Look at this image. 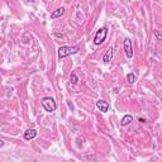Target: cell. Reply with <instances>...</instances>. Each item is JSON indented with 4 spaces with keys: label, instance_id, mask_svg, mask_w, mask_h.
<instances>
[{
    "label": "cell",
    "instance_id": "cell-11",
    "mask_svg": "<svg viewBox=\"0 0 162 162\" xmlns=\"http://www.w3.org/2000/svg\"><path fill=\"white\" fill-rule=\"evenodd\" d=\"M77 81H79L77 75H76L75 72H72V74H71V82H72L74 85H76V84H77Z\"/></svg>",
    "mask_w": 162,
    "mask_h": 162
},
{
    "label": "cell",
    "instance_id": "cell-2",
    "mask_svg": "<svg viewBox=\"0 0 162 162\" xmlns=\"http://www.w3.org/2000/svg\"><path fill=\"white\" fill-rule=\"evenodd\" d=\"M106 36H108V28H106V27L100 28V29L96 32L95 37H94V45H95V46H100V45L106 39Z\"/></svg>",
    "mask_w": 162,
    "mask_h": 162
},
{
    "label": "cell",
    "instance_id": "cell-4",
    "mask_svg": "<svg viewBox=\"0 0 162 162\" xmlns=\"http://www.w3.org/2000/svg\"><path fill=\"white\" fill-rule=\"evenodd\" d=\"M124 51H125V56L128 58H132L133 56V47H132V41L129 38H125L124 39Z\"/></svg>",
    "mask_w": 162,
    "mask_h": 162
},
{
    "label": "cell",
    "instance_id": "cell-12",
    "mask_svg": "<svg viewBox=\"0 0 162 162\" xmlns=\"http://www.w3.org/2000/svg\"><path fill=\"white\" fill-rule=\"evenodd\" d=\"M155 36H156L157 41H161V39H162V34L160 33V31H155Z\"/></svg>",
    "mask_w": 162,
    "mask_h": 162
},
{
    "label": "cell",
    "instance_id": "cell-13",
    "mask_svg": "<svg viewBox=\"0 0 162 162\" xmlns=\"http://www.w3.org/2000/svg\"><path fill=\"white\" fill-rule=\"evenodd\" d=\"M139 122L141 123H144V122H146V119H144V118H139Z\"/></svg>",
    "mask_w": 162,
    "mask_h": 162
},
{
    "label": "cell",
    "instance_id": "cell-14",
    "mask_svg": "<svg viewBox=\"0 0 162 162\" xmlns=\"http://www.w3.org/2000/svg\"><path fill=\"white\" fill-rule=\"evenodd\" d=\"M3 146H4V141L0 139V147H3Z\"/></svg>",
    "mask_w": 162,
    "mask_h": 162
},
{
    "label": "cell",
    "instance_id": "cell-6",
    "mask_svg": "<svg viewBox=\"0 0 162 162\" xmlns=\"http://www.w3.org/2000/svg\"><path fill=\"white\" fill-rule=\"evenodd\" d=\"M96 106H98V109L100 110V112H103V113H106L109 110V108H110L109 104L104 100H98L96 101Z\"/></svg>",
    "mask_w": 162,
    "mask_h": 162
},
{
    "label": "cell",
    "instance_id": "cell-1",
    "mask_svg": "<svg viewBox=\"0 0 162 162\" xmlns=\"http://www.w3.org/2000/svg\"><path fill=\"white\" fill-rule=\"evenodd\" d=\"M79 52V47L75 46V47H70V46H62L58 48V57L59 58H65L70 55H75Z\"/></svg>",
    "mask_w": 162,
    "mask_h": 162
},
{
    "label": "cell",
    "instance_id": "cell-9",
    "mask_svg": "<svg viewBox=\"0 0 162 162\" xmlns=\"http://www.w3.org/2000/svg\"><path fill=\"white\" fill-rule=\"evenodd\" d=\"M131 122H133V117L132 115H129V114H127V115H124L123 117V119H122V125L123 127H125V125H128Z\"/></svg>",
    "mask_w": 162,
    "mask_h": 162
},
{
    "label": "cell",
    "instance_id": "cell-5",
    "mask_svg": "<svg viewBox=\"0 0 162 162\" xmlns=\"http://www.w3.org/2000/svg\"><path fill=\"white\" fill-rule=\"evenodd\" d=\"M113 56H114V48H113V47H109V48L106 49V52L104 53V56H103V61H104L105 63H109L110 61H112Z\"/></svg>",
    "mask_w": 162,
    "mask_h": 162
},
{
    "label": "cell",
    "instance_id": "cell-10",
    "mask_svg": "<svg viewBox=\"0 0 162 162\" xmlns=\"http://www.w3.org/2000/svg\"><path fill=\"white\" fill-rule=\"evenodd\" d=\"M127 81L129 84H134L135 82V75L134 74H128L127 75Z\"/></svg>",
    "mask_w": 162,
    "mask_h": 162
},
{
    "label": "cell",
    "instance_id": "cell-8",
    "mask_svg": "<svg viewBox=\"0 0 162 162\" xmlns=\"http://www.w3.org/2000/svg\"><path fill=\"white\" fill-rule=\"evenodd\" d=\"M65 13V8H58V9H56L55 12H52V14H51V18L52 19H56V18H59V16H62Z\"/></svg>",
    "mask_w": 162,
    "mask_h": 162
},
{
    "label": "cell",
    "instance_id": "cell-3",
    "mask_svg": "<svg viewBox=\"0 0 162 162\" xmlns=\"http://www.w3.org/2000/svg\"><path fill=\"white\" fill-rule=\"evenodd\" d=\"M42 105H43L45 110L48 113H52L55 112V110L57 109V104H56V101L52 99V98H49V96H46L42 99Z\"/></svg>",
    "mask_w": 162,
    "mask_h": 162
},
{
    "label": "cell",
    "instance_id": "cell-7",
    "mask_svg": "<svg viewBox=\"0 0 162 162\" xmlns=\"http://www.w3.org/2000/svg\"><path fill=\"white\" fill-rule=\"evenodd\" d=\"M36 137H37V131L36 129H28V131L24 132V138L27 141H31V139L36 138Z\"/></svg>",
    "mask_w": 162,
    "mask_h": 162
}]
</instances>
